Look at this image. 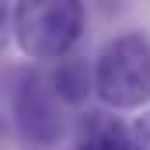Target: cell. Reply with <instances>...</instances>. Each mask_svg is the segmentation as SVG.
Wrapping results in <instances>:
<instances>
[{"instance_id": "cell-1", "label": "cell", "mask_w": 150, "mask_h": 150, "mask_svg": "<svg viewBox=\"0 0 150 150\" xmlns=\"http://www.w3.org/2000/svg\"><path fill=\"white\" fill-rule=\"evenodd\" d=\"M87 28L84 0H18L11 32L18 49L35 63H59L74 52Z\"/></svg>"}, {"instance_id": "cell-2", "label": "cell", "mask_w": 150, "mask_h": 150, "mask_svg": "<svg viewBox=\"0 0 150 150\" xmlns=\"http://www.w3.org/2000/svg\"><path fill=\"white\" fill-rule=\"evenodd\" d=\"M94 94L112 112L150 105V35L119 32L94 56Z\"/></svg>"}, {"instance_id": "cell-3", "label": "cell", "mask_w": 150, "mask_h": 150, "mask_svg": "<svg viewBox=\"0 0 150 150\" xmlns=\"http://www.w3.org/2000/svg\"><path fill=\"white\" fill-rule=\"evenodd\" d=\"M11 112H14V126L25 143L52 147L67 133V105L56 94L49 74H42V70H28L18 80Z\"/></svg>"}, {"instance_id": "cell-4", "label": "cell", "mask_w": 150, "mask_h": 150, "mask_svg": "<svg viewBox=\"0 0 150 150\" xmlns=\"http://www.w3.org/2000/svg\"><path fill=\"white\" fill-rule=\"evenodd\" d=\"M74 150H133L129 126L119 122V115L108 112H87L77 126V147Z\"/></svg>"}, {"instance_id": "cell-5", "label": "cell", "mask_w": 150, "mask_h": 150, "mask_svg": "<svg viewBox=\"0 0 150 150\" xmlns=\"http://www.w3.org/2000/svg\"><path fill=\"white\" fill-rule=\"evenodd\" d=\"M49 80L67 108H80L87 94H94V67H87L80 56H63L49 70Z\"/></svg>"}, {"instance_id": "cell-6", "label": "cell", "mask_w": 150, "mask_h": 150, "mask_svg": "<svg viewBox=\"0 0 150 150\" xmlns=\"http://www.w3.org/2000/svg\"><path fill=\"white\" fill-rule=\"evenodd\" d=\"M129 140H133V150H150V108H143V115L133 119Z\"/></svg>"}, {"instance_id": "cell-7", "label": "cell", "mask_w": 150, "mask_h": 150, "mask_svg": "<svg viewBox=\"0 0 150 150\" xmlns=\"http://www.w3.org/2000/svg\"><path fill=\"white\" fill-rule=\"evenodd\" d=\"M11 14H14V11L7 7V0H0V49H4V45L11 42V35H14V32H11Z\"/></svg>"}]
</instances>
